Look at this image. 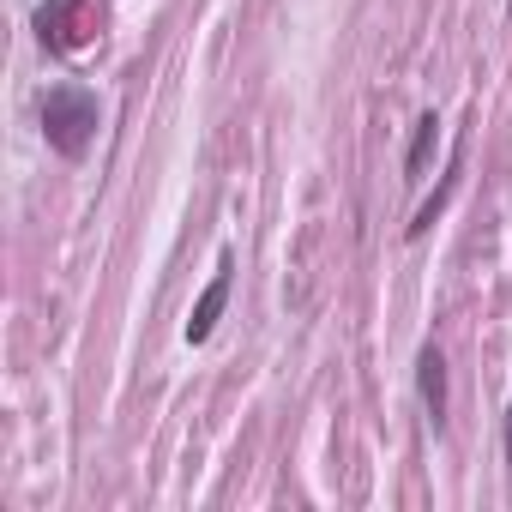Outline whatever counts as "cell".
<instances>
[{
  "label": "cell",
  "mask_w": 512,
  "mask_h": 512,
  "mask_svg": "<svg viewBox=\"0 0 512 512\" xmlns=\"http://www.w3.org/2000/svg\"><path fill=\"white\" fill-rule=\"evenodd\" d=\"M434 139H440V121H434V109H428V115H416V133H410V151H404V175H410V181H422V175H428Z\"/></svg>",
  "instance_id": "obj_6"
},
{
  "label": "cell",
  "mask_w": 512,
  "mask_h": 512,
  "mask_svg": "<svg viewBox=\"0 0 512 512\" xmlns=\"http://www.w3.org/2000/svg\"><path fill=\"white\" fill-rule=\"evenodd\" d=\"M416 392H422L428 422H434V428H446V356H440L434 344L416 356Z\"/></svg>",
  "instance_id": "obj_5"
},
{
  "label": "cell",
  "mask_w": 512,
  "mask_h": 512,
  "mask_svg": "<svg viewBox=\"0 0 512 512\" xmlns=\"http://www.w3.org/2000/svg\"><path fill=\"white\" fill-rule=\"evenodd\" d=\"M458 181H464V133L452 139V157H446V175H440V187H434V199H428V205H422V211L410 217V229H404L410 241H422V235H428V223H434V217L446 211V199L458 193Z\"/></svg>",
  "instance_id": "obj_4"
},
{
  "label": "cell",
  "mask_w": 512,
  "mask_h": 512,
  "mask_svg": "<svg viewBox=\"0 0 512 512\" xmlns=\"http://www.w3.org/2000/svg\"><path fill=\"white\" fill-rule=\"evenodd\" d=\"M506 470H512V404H506Z\"/></svg>",
  "instance_id": "obj_7"
},
{
  "label": "cell",
  "mask_w": 512,
  "mask_h": 512,
  "mask_svg": "<svg viewBox=\"0 0 512 512\" xmlns=\"http://www.w3.org/2000/svg\"><path fill=\"white\" fill-rule=\"evenodd\" d=\"M37 37H43V49L73 55V49L91 43V13L79 7V0H43L37 7Z\"/></svg>",
  "instance_id": "obj_2"
},
{
  "label": "cell",
  "mask_w": 512,
  "mask_h": 512,
  "mask_svg": "<svg viewBox=\"0 0 512 512\" xmlns=\"http://www.w3.org/2000/svg\"><path fill=\"white\" fill-rule=\"evenodd\" d=\"M97 121H103L97 91H85V85H55V91H43V139H49L61 157H85L91 139H97Z\"/></svg>",
  "instance_id": "obj_1"
},
{
  "label": "cell",
  "mask_w": 512,
  "mask_h": 512,
  "mask_svg": "<svg viewBox=\"0 0 512 512\" xmlns=\"http://www.w3.org/2000/svg\"><path fill=\"white\" fill-rule=\"evenodd\" d=\"M229 284H235V260L223 253V260H217V272H211V284H205V296L193 302V320H187V344H205V338L217 332V320H223V308H229Z\"/></svg>",
  "instance_id": "obj_3"
}]
</instances>
